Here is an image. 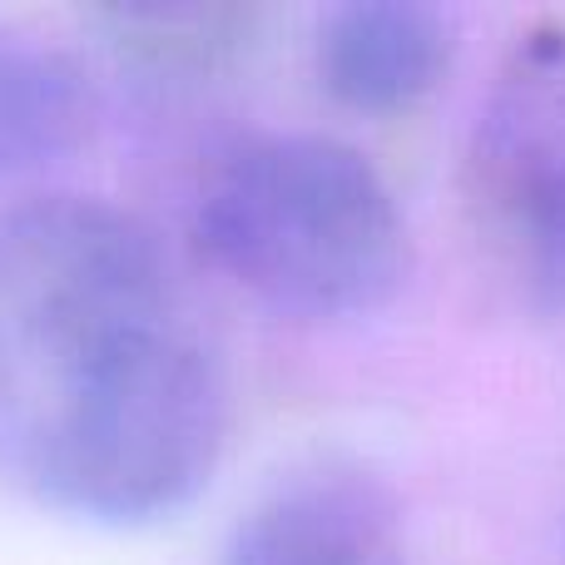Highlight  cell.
<instances>
[{
  "instance_id": "cell-5",
  "label": "cell",
  "mask_w": 565,
  "mask_h": 565,
  "mask_svg": "<svg viewBox=\"0 0 565 565\" xmlns=\"http://www.w3.org/2000/svg\"><path fill=\"white\" fill-rule=\"evenodd\" d=\"M451 65V20L417 0H358L322 20L318 75L358 115H402Z\"/></svg>"
},
{
  "instance_id": "cell-3",
  "label": "cell",
  "mask_w": 565,
  "mask_h": 565,
  "mask_svg": "<svg viewBox=\"0 0 565 565\" xmlns=\"http://www.w3.org/2000/svg\"><path fill=\"white\" fill-rule=\"evenodd\" d=\"M467 194L526 298L565 312V20L526 30L471 129Z\"/></svg>"
},
{
  "instance_id": "cell-2",
  "label": "cell",
  "mask_w": 565,
  "mask_h": 565,
  "mask_svg": "<svg viewBox=\"0 0 565 565\" xmlns=\"http://www.w3.org/2000/svg\"><path fill=\"white\" fill-rule=\"evenodd\" d=\"M199 244L238 288L298 318H358L407 278V224L382 174L328 135L238 145L199 194Z\"/></svg>"
},
{
  "instance_id": "cell-1",
  "label": "cell",
  "mask_w": 565,
  "mask_h": 565,
  "mask_svg": "<svg viewBox=\"0 0 565 565\" xmlns=\"http://www.w3.org/2000/svg\"><path fill=\"white\" fill-rule=\"evenodd\" d=\"M224 431V352L145 218L85 194L0 214V481L139 526L209 487Z\"/></svg>"
},
{
  "instance_id": "cell-6",
  "label": "cell",
  "mask_w": 565,
  "mask_h": 565,
  "mask_svg": "<svg viewBox=\"0 0 565 565\" xmlns=\"http://www.w3.org/2000/svg\"><path fill=\"white\" fill-rule=\"evenodd\" d=\"M95 125L85 70L50 40L0 20V184L70 159Z\"/></svg>"
},
{
  "instance_id": "cell-4",
  "label": "cell",
  "mask_w": 565,
  "mask_h": 565,
  "mask_svg": "<svg viewBox=\"0 0 565 565\" xmlns=\"http://www.w3.org/2000/svg\"><path fill=\"white\" fill-rule=\"evenodd\" d=\"M397 501L358 461H318L282 477L234 526L218 565H372Z\"/></svg>"
}]
</instances>
